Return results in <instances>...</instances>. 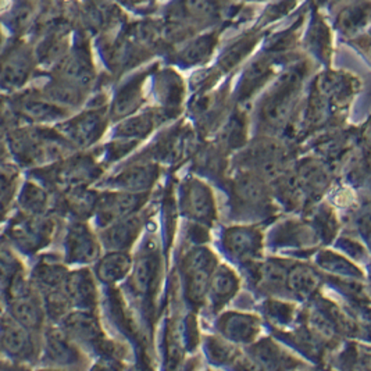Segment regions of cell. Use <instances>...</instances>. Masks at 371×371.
I'll list each match as a JSON object with an SVG mask.
<instances>
[{
  "label": "cell",
  "instance_id": "obj_1",
  "mask_svg": "<svg viewBox=\"0 0 371 371\" xmlns=\"http://www.w3.org/2000/svg\"><path fill=\"white\" fill-rule=\"evenodd\" d=\"M145 195L142 193H112L103 198L98 206V214L102 224H114V222L125 218L135 209L143 203Z\"/></svg>",
  "mask_w": 371,
  "mask_h": 371
},
{
  "label": "cell",
  "instance_id": "obj_2",
  "mask_svg": "<svg viewBox=\"0 0 371 371\" xmlns=\"http://www.w3.org/2000/svg\"><path fill=\"white\" fill-rule=\"evenodd\" d=\"M214 266V257L207 251H196L188 259V284H189V293L192 299L202 301L206 293L210 273Z\"/></svg>",
  "mask_w": 371,
  "mask_h": 371
},
{
  "label": "cell",
  "instance_id": "obj_3",
  "mask_svg": "<svg viewBox=\"0 0 371 371\" xmlns=\"http://www.w3.org/2000/svg\"><path fill=\"white\" fill-rule=\"evenodd\" d=\"M68 255L72 260L78 262H89L98 256L99 246L92 235L84 224L72 226L67 238Z\"/></svg>",
  "mask_w": 371,
  "mask_h": 371
},
{
  "label": "cell",
  "instance_id": "obj_4",
  "mask_svg": "<svg viewBox=\"0 0 371 371\" xmlns=\"http://www.w3.org/2000/svg\"><path fill=\"white\" fill-rule=\"evenodd\" d=\"M103 118L99 113H87L68 125L70 138L80 145L94 142L103 129Z\"/></svg>",
  "mask_w": 371,
  "mask_h": 371
},
{
  "label": "cell",
  "instance_id": "obj_5",
  "mask_svg": "<svg viewBox=\"0 0 371 371\" xmlns=\"http://www.w3.org/2000/svg\"><path fill=\"white\" fill-rule=\"evenodd\" d=\"M139 233V221L136 218L120 220L103 234V241L109 248L124 249L128 248Z\"/></svg>",
  "mask_w": 371,
  "mask_h": 371
},
{
  "label": "cell",
  "instance_id": "obj_6",
  "mask_svg": "<svg viewBox=\"0 0 371 371\" xmlns=\"http://www.w3.org/2000/svg\"><path fill=\"white\" fill-rule=\"evenodd\" d=\"M156 177L158 170L153 166H136L125 170L118 177V182L123 188H128L131 192L140 193L142 191L152 187Z\"/></svg>",
  "mask_w": 371,
  "mask_h": 371
},
{
  "label": "cell",
  "instance_id": "obj_7",
  "mask_svg": "<svg viewBox=\"0 0 371 371\" xmlns=\"http://www.w3.org/2000/svg\"><path fill=\"white\" fill-rule=\"evenodd\" d=\"M226 246L235 255H255L260 248V235L249 229H234L226 235Z\"/></svg>",
  "mask_w": 371,
  "mask_h": 371
},
{
  "label": "cell",
  "instance_id": "obj_8",
  "mask_svg": "<svg viewBox=\"0 0 371 371\" xmlns=\"http://www.w3.org/2000/svg\"><path fill=\"white\" fill-rule=\"evenodd\" d=\"M188 211L198 220H209L214 213L211 196L203 185L192 184L187 193Z\"/></svg>",
  "mask_w": 371,
  "mask_h": 371
},
{
  "label": "cell",
  "instance_id": "obj_9",
  "mask_svg": "<svg viewBox=\"0 0 371 371\" xmlns=\"http://www.w3.org/2000/svg\"><path fill=\"white\" fill-rule=\"evenodd\" d=\"M13 315L16 321L27 328H35L42 321V312L35 299L31 295L17 298L13 302Z\"/></svg>",
  "mask_w": 371,
  "mask_h": 371
},
{
  "label": "cell",
  "instance_id": "obj_10",
  "mask_svg": "<svg viewBox=\"0 0 371 371\" xmlns=\"http://www.w3.org/2000/svg\"><path fill=\"white\" fill-rule=\"evenodd\" d=\"M70 299L80 305H89L95 298V286L87 273H76L70 277L67 284Z\"/></svg>",
  "mask_w": 371,
  "mask_h": 371
},
{
  "label": "cell",
  "instance_id": "obj_11",
  "mask_svg": "<svg viewBox=\"0 0 371 371\" xmlns=\"http://www.w3.org/2000/svg\"><path fill=\"white\" fill-rule=\"evenodd\" d=\"M237 286H238L237 278L230 268L227 267L218 268L211 279V295L214 302L222 304L230 299L235 293Z\"/></svg>",
  "mask_w": 371,
  "mask_h": 371
},
{
  "label": "cell",
  "instance_id": "obj_12",
  "mask_svg": "<svg viewBox=\"0 0 371 371\" xmlns=\"http://www.w3.org/2000/svg\"><path fill=\"white\" fill-rule=\"evenodd\" d=\"M129 267V257L125 253L117 252L102 259L98 266V274L103 281H117L128 273Z\"/></svg>",
  "mask_w": 371,
  "mask_h": 371
},
{
  "label": "cell",
  "instance_id": "obj_13",
  "mask_svg": "<svg viewBox=\"0 0 371 371\" xmlns=\"http://www.w3.org/2000/svg\"><path fill=\"white\" fill-rule=\"evenodd\" d=\"M2 343L10 354L23 353L28 345L27 330L17 321L6 320L2 328Z\"/></svg>",
  "mask_w": 371,
  "mask_h": 371
},
{
  "label": "cell",
  "instance_id": "obj_14",
  "mask_svg": "<svg viewBox=\"0 0 371 371\" xmlns=\"http://www.w3.org/2000/svg\"><path fill=\"white\" fill-rule=\"evenodd\" d=\"M61 72L68 84H87L92 77L89 63L80 54L68 57L61 67Z\"/></svg>",
  "mask_w": 371,
  "mask_h": 371
},
{
  "label": "cell",
  "instance_id": "obj_15",
  "mask_svg": "<svg viewBox=\"0 0 371 371\" xmlns=\"http://www.w3.org/2000/svg\"><path fill=\"white\" fill-rule=\"evenodd\" d=\"M28 57L24 52H14L10 57H8L2 64L3 78L9 81L12 85L20 84L24 81L28 74Z\"/></svg>",
  "mask_w": 371,
  "mask_h": 371
},
{
  "label": "cell",
  "instance_id": "obj_16",
  "mask_svg": "<svg viewBox=\"0 0 371 371\" xmlns=\"http://www.w3.org/2000/svg\"><path fill=\"white\" fill-rule=\"evenodd\" d=\"M237 192L238 195L251 202H262L266 196V188L263 184L255 177H241L237 181Z\"/></svg>",
  "mask_w": 371,
  "mask_h": 371
},
{
  "label": "cell",
  "instance_id": "obj_17",
  "mask_svg": "<svg viewBox=\"0 0 371 371\" xmlns=\"http://www.w3.org/2000/svg\"><path fill=\"white\" fill-rule=\"evenodd\" d=\"M255 43H256V39L252 36L240 41L238 43H235L233 47L229 49V52L224 54V57H222V60H221V65L224 67L226 70L233 68L237 63H240L252 50Z\"/></svg>",
  "mask_w": 371,
  "mask_h": 371
},
{
  "label": "cell",
  "instance_id": "obj_18",
  "mask_svg": "<svg viewBox=\"0 0 371 371\" xmlns=\"http://www.w3.org/2000/svg\"><path fill=\"white\" fill-rule=\"evenodd\" d=\"M155 125V117L152 114L139 116L121 127L124 135H145L149 132Z\"/></svg>",
  "mask_w": 371,
  "mask_h": 371
},
{
  "label": "cell",
  "instance_id": "obj_19",
  "mask_svg": "<svg viewBox=\"0 0 371 371\" xmlns=\"http://www.w3.org/2000/svg\"><path fill=\"white\" fill-rule=\"evenodd\" d=\"M289 282L292 288L299 292H309L316 286V279L308 268L299 267L292 270L289 275Z\"/></svg>",
  "mask_w": 371,
  "mask_h": 371
},
{
  "label": "cell",
  "instance_id": "obj_20",
  "mask_svg": "<svg viewBox=\"0 0 371 371\" xmlns=\"http://www.w3.org/2000/svg\"><path fill=\"white\" fill-rule=\"evenodd\" d=\"M213 38L211 36H206L202 38L199 41H196L195 43H192L189 47H187L184 57L191 61V63H196L203 60L204 57H207L211 53V47H213Z\"/></svg>",
  "mask_w": 371,
  "mask_h": 371
},
{
  "label": "cell",
  "instance_id": "obj_21",
  "mask_svg": "<svg viewBox=\"0 0 371 371\" xmlns=\"http://www.w3.org/2000/svg\"><path fill=\"white\" fill-rule=\"evenodd\" d=\"M21 204L32 213H39L46 206V195L36 187H28L21 196Z\"/></svg>",
  "mask_w": 371,
  "mask_h": 371
},
{
  "label": "cell",
  "instance_id": "obj_22",
  "mask_svg": "<svg viewBox=\"0 0 371 371\" xmlns=\"http://www.w3.org/2000/svg\"><path fill=\"white\" fill-rule=\"evenodd\" d=\"M155 273V263L151 257H143L140 262L136 264L135 270V282L136 285L143 289L147 286V284L151 282L152 277Z\"/></svg>",
  "mask_w": 371,
  "mask_h": 371
},
{
  "label": "cell",
  "instance_id": "obj_23",
  "mask_svg": "<svg viewBox=\"0 0 371 371\" xmlns=\"http://www.w3.org/2000/svg\"><path fill=\"white\" fill-rule=\"evenodd\" d=\"M50 96L59 102H67V103H77L80 102V92L71 84L61 83L56 84L53 88H50Z\"/></svg>",
  "mask_w": 371,
  "mask_h": 371
},
{
  "label": "cell",
  "instance_id": "obj_24",
  "mask_svg": "<svg viewBox=\"0 0 371 371\" xmlns=\"http://www.w3.org/2000/svg\"><path fill=\"white\" fill-rule=\"evenodd\" d=\"M270 65L266 64L264 61H257L252 65V68L248 71V76H246V83H248V89L252 91L255 87H257L259 84H262L264 80H267L266 77L268 76L270 72Z\"/></svg>",
  "mask_w": 371,
  "mask_h": 371
},
{
  "label": "cell",
  "instance_id": "obj_25",
  "mask_svg": "<svg viewBox=\"0 0 371 371\" xmlns=\"http://www.w3.org/2000/svg\"><path fill=\"white\" fill-rule=\"evenodd\" d=\"M139 99V88L134 87V88H128L124 92H121V95L117 99V106L114 107V110L117 109V113L120 114H125L129 113V110H132L136 105H139L136 100Z\"/></svg>",
  "mask_w": 371,
  "mask_h": 371
},
{
  "label": "cell",
  "instance_id": "obj_26",
  "mask_svg": "<svg viewBox=\"0 0 371 371\" xmlns=\"http://www.w3.org/2000/svg\"><path fill=\"white\" fill-rule=\"evenodd\" d=\"M10 187H12V177L5 171H0V202H5V199L9 196Z\"/></svg>",
  "mask_w": 371,
  "mask_h": 371
}]
</instances>
